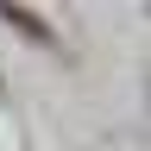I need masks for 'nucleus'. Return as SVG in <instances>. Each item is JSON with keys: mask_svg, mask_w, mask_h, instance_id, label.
Returning a JSON list of instances; mask_svg holds the SVG:
<instances>
[{"mask_svg": "<svg viewBox=\"0 0 151 151\" xmlns=\"http://www.w3.org/2000/svg\"><path fill=\"white\" fill-rule=\"evenodd\" d=\"M0 19H13V25H25L32 38H50V32H44V19H38V13H25V6H0Z\"/></svg>", "mask_w": 151, "mask_h": 151, "instance_id": "f257e3e1", "label": "nucleus"}]
</instances>
